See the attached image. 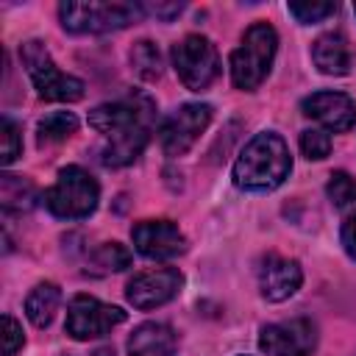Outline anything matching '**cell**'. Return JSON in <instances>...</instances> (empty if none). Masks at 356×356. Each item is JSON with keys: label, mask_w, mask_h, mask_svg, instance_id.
<instances>
[{"label": "cell", "mask_w": 356, "mask_h": 356, "mask_svg": "<svg viewBox=\"0 0 356 356\" xmlns=\"http://www.w3.org/2000/svg\"><path fill=\"white\" fill-rule=\"evenodd\" d=\"M303 284V270L295 259L278 256V253H267L259 261V289L261 298L270 303H281L286 298H292Z\"/></svg>", "instance_id": "obj_13"}, {"label": "cell", "mask_w": 356, "mask_h": 356, "mask_svg": "<svg viewBox=\"0 0 356 356\" xmlns=\"http://www.w3.org/2000/svg\"><path fill=\"white\" fill-rule=\"evenodd\" d=\"M184 286V273L175 267H159V270H145L136 273L128 284H125V298L134 309H156L170 303Z\"/></svg>", "instance_id": "obj_11"}, {"label": "cell", "mask_w": 356, "mask_h": 356, "mask_svg": "<svg viewBox=\"0 0 356 356\" xmlns=\"http://www.w3.org/2000/svg\"><path fill=\"white\" fill-rule=\"evenodd\" d=\"M214 108L209 103H184L178 106L159 128V139L167 156H184L197 139L200 134L209 128Z\"/></svg>", "instance_id": "obj_9"}, {"label": "cell", "mask_w": 356, "mask_h": 356, "mask_svg": "<svg viewBox=\"0 0 356 356\" xmlns=\"http://www.w3.org/2000/svg\"><path fill=\"white\" fill-rule=\"evenodd\" d=\"M314 345H317V328L309 317L273 323L264 325L259 334V348L267 356H312Z\"/></svg>", "instance_id": "obj_10"}, {"label": "cell", "mask_w": 356, "mask_h": 356, "mask_svg": "<svg viewBox=\"0 0 356 356\" xmlns=\"http://www.w3.org/2000/svg\"><path fill=\"white\" fill-rule=\"evenodd\" d=\"M178 337L167 323H142L128 337V356H172Z\"/></svg>", "instance_id": "obj_15"}, {"label": "cell", "mask_w": 356, "mask_h": 356, "mask_svg": "<svg viewBox=\"0 0 356 356\" xmlns=\"http://www.w3.org/2000/svg\"><path fill=\"white\" fill-rule=\"evenodd\" d=\"M19 58H22V64H25L31 81H33V89H36V95H39L42 100L72 103V100H81V97H83V89H86L83 81L75 78V75L61 72V70L53 64V58H50L44 42H39V39L22 42Z\"/></svg>", "instance_id": "obj_5"}, {"label": "cell", "mask_w": 356, "mask_h": 356, "mask_svg": "<svg viewBox=\"0 0 356 356\" xmlns=\"http://www.w3.org/2000/svg\"><path fill=\"white\" fill-rule=\"evenodd\" d=\"M275 50H278V33L270 22H253L245 36L242 44L231 53V81L236 89L242 92H253L273 70L275 61Z\"/></svg>", "instance_id": "obj_3"}, {"label": "cell", "mask_w": 356, "mask_h": 356, "mask_svg": "<svg viewBox=\"0 0 356 356\" xmlns=\"http://www.w3.org/2000/svg\"><path fill=\"white\" fill-rule=\"evenodd\" d=\"M92 264L100 267V273H120L131 264V253L120 242H103L92 253Z\"/></svg>", "instance_id": "obj_21"}, {"label": "cell", "mask_w": 356, "mask_h": 356, "mask_svg": "<svg viewBox=\"0 0 356 356\" xmlns=\"http://www.w3.org/2000/svg\"><path fill=\"white\" fill-rule=\"evenodd\" d=\"M153 122H156V103L145 92L131 89L120 100L95 106L89 111V125L97 134L108 136V142L100 147V164L125 167L136 161L150 142Z\"/></svg>", "instance_id": "obj_1"}, {"label": "cell", "mask_w": 356, "mask_h": 356, "mask_svg": "<svg viewBox=\"0 0 356 356\" xmlns=\"http://www.w3.org/2000/svg\"><path fill=\"white\" fill-rule=\"evenodd\" d=\"M58 303H61V289L53 281H42V284H36L28 292V298H25V314H28V320L36 328H44V325H50Z\"/></svg>", "instance_id": "obj_17"}, {"label": "cell", "mask_w": 356, "mask_h": 356, "mask_svg": "<svg viewBox=\"0 0 356 356\" xmlns=\"http://www.w3.org/2000/svg\"><path fill=\"white\" fill-rule=\"evenodd\" d=\"M172 67L181 78V83L192 92H203L214 83V78L220 75V56L217 47L211 44V39L200 36V33H189L181 42L172 44Z\"/></svg>", "instance_id": "obj_7"}, {"label": "cell", "mask_w": 356, "mask_h": 356, "mask_svg": "<svg viewBox=\"0 0 356 356\" xmlns=\"http://www.w3.org/2000/svg\"><path fill=\"white\" fill-rule=\"evenodd\" d=\"M125 323V312L120 306H111V303H103L92 295H75L70 300V309H67V334L72 339H95V337H106L114 325Z\"/></svg>", "instance_id": "obj_8"}, {"label": "cell", "mask_w": 356, "mask_h": 356, "mask_svg": "<svg viewBox=\"0 0 356 356\" xmlns=\"http://www.w3.org/2000/svg\"><path fill=\"white\" fill-rule=\"evenodd\" d=\"M95 356H114V350H111V348H103V350H97Z\"/></svg>", "instance_id": "obj_29"}, {"label": "cell", "mask_w": 356, "mask_h": 356, "mask_svg": "<svg viewBox=\"0 0 356 356\" xmlns=\"http://www.w3.org/2000/svg\"><path fill=\"white\" fill-rule=\"evenodd\" d=\"M131 239H134L136 253L153 261L175 259L186 250V236L170 220H142L131 228Z\"/></svg>", "instance_id": "obj_12"}, {"label": "cell", "mask_w": 356, "mask_h": 356, "mask_svg": "<svg viewBox=\"0 0 356 356\" xmlns=\"http://www.w3.org/2000/svg\"><path fill=\"white\" fill-rule=\"evenodd\" d=\"M78 128V120L72 111H50L44 114L39 122H36V136H39V145L44 142H61L67 136H72Z\"/></svg>", "instance_id": "obj_19"}, {"label": "cell", "mask_w": 356, "mask_h": 356, "mask_svg": "<svg viewBox=\"0 0 356 356\" xmlns=\"http://www.w3.org/2000/svg\"><path fill=\"white\" fill-rule=\"evenodd\" d=\"M145 14H153L159 19H172L184 11V3H142Z\"/></svg>", "instance_id": "obj_27"}, {"label": "cell", "mask_w": 356, "mask_h": 356, "mask_svg": "<svg viewBox=\"0 0 356 356\" xmlns=\"http://www.w3.org/2000/svg\"><path fill=\"white\" fill-rule=\"evenodd\" d=\"M325 192H328L334 206H339V209L353 206L356 203V178H350L348 172L337 170V172H331L328 184H325Z\"/></svg>", "instance_id": "obj_22"}, {"label": "cell", "mask_w": 356, "mask_h": 356, "mask_svg": "<svg viewBox=\"0 0 356 356\" xmlns=\"http://www.w3.org/2000/svg\"><path fill=\"white\" fill-rule=\"evenodd\" d=\"M312 61L325 75H345L350 70V47L345 36L337 31L317 36V42L312 44Z\"/></svg>", "instance_id": "obj_16"}, {"label": "cell", "mask_w": 356, "mask_h": 356, "mask_svg": "<svg viewBox=\"0 0 356 356\" xmlns=\"http://www.w3.org/2000/svg\"><path fill=\"white\" fill-rule=\"evenodd\" d=\"M289 170L292 156L286 142L275 131H261L234 161V184L245 192H273L289 178Z\"/></svg>", "instance_id": "obj_2"}, {"label": "cell", "mask_w": 356, "mask_h": 356, "mask_svg": "<svg viewBox=\"0 0 356 356\" xmlns=\"http://www.w3.org/2000/svg\"><path fill=\"white\" fill-rule=\"evenodd\" d=\"M303 114L317 120L323 128L342 134L356 125V103L345 92H314L300 103Z\"/></svg>", "instance_id": "obj_14"}, {"label": "cell", "mask_w": 356, "mask_h": 356, "mask_svg": "<svg viewBox=\"0 0 356 356\" xmlns=\"http://www.w3.org/2000/svg\"><path fill=\"white\" fill-rule=\"evenodd\" d=\"M0 197H3V209L6 211H11V209H17V211H28V209H33V203H36V189H33V184L28 181V178H22V175H3V181H0Z\"/></svg>", "instance_id": "obj_18"}, {"label": "cell", "mask_w": 356, "mask_h": 356, "mask_svg": "<svg viewBox=\"0 0 356 356\" xmlns=\"http://www.w3.org/2000/svg\"><path fill=\"white\" fill-rule=\"evenodd\" d=\"M22 345H25L22 325H19L11 314H6V317H3V356H14Z\"/></svg>", "instance_id": "obj_26"}, {"label": "cell", "mask_w": 356, "mask_h": 356, "mask_svg": "<svg viewBox=\"0 0 356 356\" xmlns=\"http://www.w3.org/2000/svg\"><path fill=\"white\" fill-rule=\"evenodd\" d=\"M342 248L350 259H356V211L342 222Z\"/></svg>", "instance_id": "obj_28"}, {"label": "cell", "mask_w": 356, "mask_h": 356, "mask_svg": "<svg viewBox=\"0 0 356 356\" xmlns=\"http://www.w3.org/2000/svg\"><path fill=\"white\" fill-rule=\"evenodd\" d=\"M0 136H3V167L14 164L17 156L22 153V139H19V125L11 120V117H3V125H0Z\"/></svg>", "instance_id": "obj_23"}, {"label": "cell", "mask_w": 356, "mask_h": 356, "mask_svg": "<svg viewBox=\"0 0 356 356\" xmlns=\"http://www.w3.org/2000/svg\"><path fill=\"white\" fill-rule=\"evenodd\" d=\"M300 150H303L306 159L320 161V159H325L331 153V136L325 131H320V128H309V131L300 134Z\"/></svg>", "instance_id": "obj_24"}, {"label": "cell", "mask_w": 356, "mask_h": 356, "mask_svg": "<svg viewBox=\"0 0 356 356\" xmlns=\"http://www.w3.org/2000/svg\"><path fill=\"white\" fill-rule=\"evenodd\" d=\"M142 3H61L58 17L70 33H108L142 19Z\"/></svg>", "instance_id": "obj_6"}, {"label": "cell", "mask_w": 356, "mask_h": 356, "mask_svg": "<svg viewBox=\"0 0 356 356\" xmlns=\"http://www.w3.org/2000/svg\"><path fill=\"white\" fill-rule=\"evenodd\" d=\"M131 64L142 81H156L161 75V53L150 39H139L131 47Z\"/></svg>", "instance_id": "obj_20"}, {"label": "cell", "mask_w": 356, "mask_h": 356, "mask_svg": "<svg viewBox=\"0 0 356 356\" xmlns=\"http://www.w3.org/2000/svg\"><path fill=\"white\" fill-rule=\"evenodd\" d=\"M286 8L298 22L312 25V22H320V19L331 17L337 11V3H289Z\"/></svg>", "instance_id": "obj_25"}, {"label": "cell", "mask_w": 356, "mask_h": 356, "mask_svg": "<svg viewBox=\"0 0 356 356\" xmlns=\"http://www.w3.org/2000/svg\"><path fill=\"white\" fill-rule=\"evenodd\" d=\"M44 206L53 217L61 220H83L97 209L100 186L97 181L78 164L61 167L56 184L44 192Z\"/></svg>", "instance_id": "obj_4"}, {"label": "cell", "mask_w": 356, "mask_h": 356, "mask_svg": "<svg viewBox=\"0 0 356 356\" xmlns=\"http://www.w3.org/2000/svg\"><path fill=\"white\" fill-rule=\"evenodd\" d=\"M353 11H356V3H353Z\"/></svg>", "instance_id": "obj_30"}]
</instances>
